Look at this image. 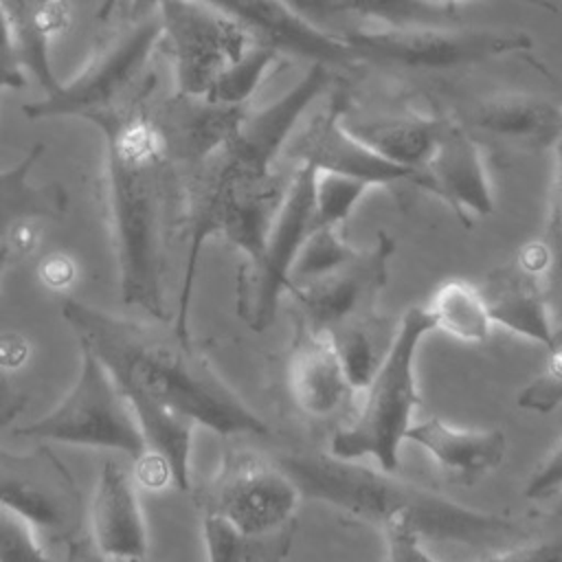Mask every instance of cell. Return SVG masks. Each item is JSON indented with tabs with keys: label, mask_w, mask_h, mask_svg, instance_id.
I'll list each match as a JSON object with an SVG mask.
<instances>
[{
	"label": "cell",
	"mask_w": 562,
	"mask_h": 562,
	"mask_svg": "<svg viewBox=\"0 0 562 562\" xmlns=\"http://www.w3.org/2000/svg\"><path fill=\"white\" fill-rule=\"evenodd\" d=\"M277 463L288 472L303 498L325 503L380 531L404 522L424 542H450L496 553L533 538L525 522L465 507L443 494L404 481L395 472L360 465V461L338 459L329 452H301L279 457Z\"/></svg>",
	"instance_id": "3"
},
{
	"label": "cell",
	"mask_w": 562,
	"mask_h": 562,
	"mask_svg": "<svg viewBox=\"0 0 562 562\" xmlns=\"http://www.w3.org/2000/svg\"><path fill=\"white\" fill-rule=\"evenodd\" d=\"M88 538L110 562L145 560L147 529L138 501V483L134 472L119 459H105L101 463L88 503Z\"/></svg>",
	"instance_id": "17"
},
{
	"label": "cell",
	"mask_w": 562,
	"mask_h": 562,
	"mask_svg": "<svg viewBox=\"0 0 562 562\" xmlns=\"http://www.w3.org/2000/svg\"><path fill=\"white\" fill-rule=\"evenodd\" d=\"M371 189L369 182L329 173V171H316L314 180V217L316 226H336L345 224L360 202V198Z\"/></svg>",
	"instance_id": "33"
},
{
	"label": "cell",
	"mask_w": 562,
	"mask_h": 562,
	"mask_svg": "<svg viewBox=\"0 0 562 562\" xmlns=\"http://www.w3.org/2000/svg\"><path fill=\"white\" fill-rule=\"evenodd\" d=\"M397 323L400 321H391L378 312H371L325 334L331 340L342 362L345 375L356 393L364 391V386L384 362L397 334Z\"/></svg>",
	"instance_id": "26"
},
{
	"label": "cell",
	"mask_w": 562,
	"mask_h": 562,
	"mask_svg": "<svg viewBox=\"0 0 562 562\" xmlns=\"http://www.w3.org/2000/svg\"><path fill=\"white\" fill-rule=\"evenodd\" d=\"M555 156H558V167H555L553 191H551V213H555L562 222V145H555Z\"/></svg>",
	"instance_id": "46"
},
{
	"label": "cell",
	"mask_w": 562,
	"mask_h": 562,
	"mask_svg": "<svg viewBox=\"0 0 562 562\" xmlns=\"http://www.w3.org/2000/svg\"><path fill=\"white\" fill-rule=\"evenodd\" d=\"M18 42V50L26 70L35 75L46 92L59 81L53 75L50 44L66 35L75 22L72 7L66 0H0Z\"/></svg>",
	"instance_id": "24"
},
{
	"label": "cell",
	"mask_w": 562,
	"mask_h": 562,
	"mask_svg": "<svg viewBox=\"0 0 562 562\" xmlns=\"http://www.w3.org/2000/svg\"><path fill=\"white\" fill-rule=\"evenodd\" d=\"M0 503L66 544L88 525V503L72 470L46 443L31 452L0 448Z\"/></svg>",
	"instance_id": "10"
},
{
	"label": "cell",
	"mask_w": 562,
	"mask_h": 562,
	"mask_svg": "<svg viewBox=\"0 0 562 562\" xmlns=\"http://www.w3.org/2000/svg\"><path fill=\"white\" fill-rule=\"evenodd\" d=\"M0 562H57L40 542V531L0 503Z\"/></svg>",
	"instance_id": "35"
},
{
	"label": "cell",
	"mask_w": 562,
	"mask_h": 562,
	"mask_svg": "<svg viewBox=\"0 0 562 562\" xmlns=\"http://www.w3.org/2000/svg\"><path fill=\"white\" fill-rule=\"evenodd\" d=\"M465 121L476 130L531 149L555 147L562 138V108L544 97L525 92L476 99L470 103Z\"/></svg>",
	"instance_id": "23"
},
{
	"label": "cell",
	"mask_w": 562,
	"mask_h": 562,
	"mask_svg": "<svg viewBox=\"0 0 562 562\" xmlns=\"http://www.w3.org/2000/svg\"><path fill=\"white\" fill-rule=\"evenodd\" d=\"M439 121L435 116L406 112L400 116L345 121V127L389 162L424 169L437 143Z\"/></svg>",
	"instance_id": "25"
},
{
	"label": "cell",
	"mask_w": 562,
	"mask_h": 562,
	"mask_svg": "<svg viewBox=\"0 0 562 562\" xmlns=\"http://www.w3.org/2000/svg\"><path fill=\"white\" fill-rule=\"evenodd\" d=\"M331 68L312 64L310 70L277 101L250 112L246 110L237 132L224 143L228 154L248 171H272L274 158L283 151L307 105L329 86Z\"/></svg>",
	"instance_id": "19"
},
{
	"label": "cell",
	"mask_w": 562,
	"mask_h": 562,
	"mask_svg": "<svg viewBox=\"0 0 562 562\" xmlns=\"http://www.w3.org/2000/svg\"><path fill=\"white\" fill-rule=\"evenodd\" d=\"M430 331L435 323L426 305L402 314L384 362L364 386L356 417L334 432L329 454L347 461L373 459L380 470L397 472L400 448L419 406L417 351Z\"/></svg>",
	"instance_id": "4"
},
{
	"label": "cell",
	"mask_w": 562,
	"mask_h": 562,
	"mask_svg": "<svg viewBox=\"0 0 562 562\" xmlns=\"http://www.w3.org/2000/svg\"><path fill=\"white\" fill-rule=\"evenodd\" d=\"M237 22L252 42L312 64L351 70L360 64L353 50L334 33L301 20L281 0H202Z\"/></svg>",
	"instance_id": "14"
},
{
	"label": "cell",
	"mask_w": 562,
	"mask_h": 562,
	"mask_svg": "<svg viewBox=\"0 0 562 562\" xmlns=\"http://www.w3.org/2000/svg\"><path fill=\"white\" fill-rule=\"evenodd\" d=\"M61 316L79 347L101 360L119 389L138 391L220 437L270 432L268 424L215 373L191 340L178 338L173 327L165 331L70 296L61 303Z\"/></svg>",
	"instance_id": "2"
},
{
	"label": "cell",
	"mask_w": 562,
	"mask_h": 562,
	"mask_svg": "<svg viewBox=\"0 0 562 562\" xmlns=\"http://www.w3.org/2000/svg\"><path fill=\"white\" fill-rule=\"evenodd\" d=\"M15 437L114 450L132 461L143 454L140 430L127 400L101 360L83 347L72 389L53 411L15 428Z\"/></svg>",
	"instance_id": "6"
},
{
	"label": "cell",
	"mask_w": 562,
	"mask_h": 562,
	"mask_svg": "<svg viewBox=\"0 0 562 562\" xmlns=\"http://www.w3.org/2000/svg\"><path fill=\"white\" fill-rule=\"evenodd\" d=\"M393 252L395 241L380 231L375 244L358 250L347 263L323 277L294 283L288 294L301 314V327L314 334H329L349 321L375 312Z\"/></svg>",
	"instance_id": "12"
},
{
	"label": "cell",
	"mask_w": 562,
	"mask_h": 562,
	"mask_svg": "<svg viewBox=\"0 0 562 562\" xmlns=\"http://www.w3.org/2000/svg\"><path fill=\"white\" fill-rule=\"evenodd\" d=\"M292 547V529L285 527L277 533L255 538V544L246 558V562H283Z\"/></svg>",
	"instance_id": "42"
},
{
	"label": "cell",
	"mask_w": 562,
	"mask_h": 562,
	"mask_svg": "<svg viewBox=\"0 0 562 562\" xmlns=\"http://www.w3.org/2000/svg\"><path fill=\"white\" fill-rule=\"evenodd\" d=\"M202 538L206 562H246L255 538L244 536L220 516L202 514Z\"/></svg>",
	"instance_id": "36"
},
{
	"label": "cell",
	"mask_w": 562,
	"mask_h": 562,
	"mask_svg": "<svg viewBox=\"0 0 562 562\" xmlns=\"http://www.w3.org/2000/svg\"><path fill=\"white\" fill-rule=\"evenodd\" d=\"M345 94L336 92L323 112L290 134L283 145L285 158L296 165H312L316 171L351 176L371 187L408 182L426 189L424 169L389 162L345 127Z\"/></svg>",
	"instance_id": "13"
},
{
	"label": "cell",
	"mask_w": 562,
	"mask_h": 562,
	"mask_svg": "<svg viewBox=\"0 0 562 562\" xmlns=\"http://www.w3.org/2000/svg\"><path fill=\"white\" fill-rule=\"evenodd\" d=\"M424 173L426 191L441 198L463 224H470V215L485 217L494 211L483 151L463 123L439 121L435 151Z\"/></svg>",
	"instance_id": "18"
},
{
	"label": "cell",
	"mask_w": 562,
	"mask_h": 562,
	"mask_svg": "<svg viewBox=\"0 0 562 562\" xmlns=\"http://www.w3.org/2000/svg\"><path fill=\"white\" fill-rule=\"evenodd\" d=\"M314 180L312 165H296L261 255L237 272V314L255 331H263L274 321L279 301L292 288L294 259L316 226Z\"/></svg>",
	"instance_id": "9"
},
{
	"label": "cell",
	"mask_w": 562,
	"mask_h": 562,
	"mask_svg": "<svg viewBox=\"0 0 562 562\" xmlns=\"http://www.w3.org/2000/svg\"><path fill=\"white\" fill-rule=\"evenodd\" d=\"M26 86V68L22 64L11 20L0 2V90H20Z\"/></svg>",
	"instance_id": "39"
},
{
	"label": "cell",
	"mask_w": 562,
	"mask_h": 562,
	"mask_svg": "<svg viewBox=\"0 0 562 562\" xmlns=\"http://www.w3.org/2000/svg\"><path fill=\"white\" fill-rule=\"evenodd\" d=\"M558 145H562V138H560V140H558Z\"/></svg>",
	"instance_id": "50"
},
{
	"label": "cell",
	"mask_w": 562,
	"mask_h": 562,
	"mask_svg": "<svg viewBox=\"0 0 562 562\" xmlns=\"http://www.w3.org/2000/svg\"><path fill=\"white\" fill-rule=\"evenodd\" d=\"M435 329L470 345H481L490 338L492 318L479 285L465 279H446L439 283L426 305Z\"/></svg>",
	"instance_id": "27"
},
{
	"label": "cell",
	"mask_w": 562,
	"mask_h": 562,
	"mask_svg": "<svg viewBox=\"0 0 562 562\" xmlns=\"http://www.w3.org/2000/svg\"><path fill=\"white\" fill-rule=\"evenodd\" d=\"M285 7H290L301 20L310 22L316 29H323L327 33H334L331 24L342 18V9L338 0H281ZM336 35V33H334Z\"/></svg>",
	"instance_id": "41"
},
{
	"label": "cell",
	"mask_w": 562,
	"mask_h": 562,
	"mask_svg": "<svg viewBox=\"0 0 562 562\" xmlns=\"http://www.w3.org/2000/svg\"><path fill=\"white\" fill-rule=\"evenodd\" d=\"M386 542L384 562H439L435 560L424 540L404 522L382 529ZM483 562H562V540H527L514 549L485 558Z\"/></svg>",
	"instance_id": "30"
},
{
	"label": "cell",
	"mask_w": 562,
	"mask_h": 562,
	"mask_svg": "<svg viewBox=\"0 0 562 562\" xmlns=\"http://www.w3.org/2000/svg\"><path fill=\"white\" fill-rule=\"evenodd\" d=\"M40 274L50 288H64L75 281L77 268L75 261L64 252H53L40 263Z\"/></svg>",
	"instance_id": "43"
},
{
	"label": "cell",
	"mask_w": 562,
	"mask_h": 562,
	"mask_svg": "<svg viewBox=\"0 0 562 562\" xmlns=\"http://www.w3.org/2000/svg\"><path fill=\"white\" fill-rule=\"evenodd\" d=\"M143 2H147V4H149V9H154V7H156V2H158V0H143Z\"/></svg>",
	"instance_id": "48"
},
{
	"label": "cell",
	"mask_w": 562,
	"mask_h": 562,
	"mask_svg": "<svg viewBox=\"0 0 562 562\" xmlns=\"http://www.w3.org/2000/svg\"><path fill=\"white\" fill-rule=\"evenodd\" d=\"M154 9L180 94L204 97L215 77L252 44L237 22L202 0H158Z\"/></svg>",
	"instance_id": "11"
},
{
	"label": "cell",
	"mask_w": 562,
	"mask_h": 562,
	"mask_svg": "<svg viewBox=\"0 0 562 562\" xmlns=\"http://www.w3.org/2000/svg\"><path fill=\"white\" fill-rule=\"evenodd\" d=\"M562 490V441L560 446L540 463L525 487L527 498H544Z\"/></svg>",
	"instance_id": "40"
},
{
	"label": "cell",
	"mask_w": 562,
	"mask_h": 562,
	"mask_svg": "<svg viewBox=\"0 0 562 562\" xmlns=\"http://www.w3.org/2000/svg\"><path fill=\"white\" fill-rule=\"evenodd\" d=\"M345 15L380 26H457L461 13L457 4L428 0H338Z\"/></svg>",
	"instance_id": "29"
},
{
	"label": "cell",
	"mask_w": 562,
	"mask_h": 562,
	"mask_svg": "<svg viewBox=\"0 0 562 562\" xmlns=\"http://www.w3.org/2000/svg\"><path fill=\"white\" fill-rule=\"evenodd\" d=\"M44 145H33L20 162L0 171V226L22 217L53 220L64 213V193L31 182V171L42 158Z\"/></svg>",
	"instance_id": "28"
},
{
	"label": "cell",
	"mask_w": 562,
	"mask_h": 562,
	"mask_svg": "<svg viewBox=\"0 0 562 562\" xmlns=\"http://www.w3.org/2000/svg\"><path fill=\"white\" fill-rule=\"evenodd\" d=\"M547 351L549 356L542 371L518 395L520 408L540 415L562 406V327L553 329V340Z\"/></svg>",
	"instance_id": "34"
},
{
	"label": "cell",
	"mask_w": 562,
	"mask_h": 562,
	"mask_svg": "<svg viewBox=\"0 0 562 562\" xmlns=\"http://www.w3.org/2000/svg\"><path fill=\"white\" fill-rule=\"evenodd\" d=\"M406 441L424 448L439 470L461 485H474L498 470L507 457V437L498 428H454L441 417L411 424Z\"/></svg>",
	"instance_id": "22"
},
{
	"label": "cell",
	"mask_w": 562,
	"mask_h": 562,
	"mask_svg": "<svg viewBox=\"0 0 562 562\" xmlns=\"http://www.w3.org/2000/svg\"><path fill=\"white\" fill-rule=\"evenodd\" d=\"M547 263L544 239L525 244L512 261L492 270L479 285L492 325L540 342L553 340V325L542 292V270Z\"/></svg>",
	"instance_id": "15"
},
{
	"label": "cell",
	"mask_w": 562,
	"mask_h": 562,
	"mask_svg": "<svg viewBox=\"0 0 562 562\" xmlns=\"http://www.w3.org/2000/svg\"><path fill=\"white\" fill-rule=\"evenodd\" d=\"M195 498L202 514L224 518L248 538H261L290 527L303 496L277 461L228 450Z\"/></svg>",
	"instance_id": "8"
},
{
	"label": "cell",
	"mask_w": 562,
	"mask_h": 562,
	"mask_svg": "<svg viewBox=\"0 0 562 562\" xmlns=\"http://www.w3.org/2000/svg\"><path fill=\"white\" fill-rule=\"evenodd\" d=\"M288 391L294 404L316 419L349 411L356 397L331 340L303 327L288 358Z\"/></svg>",
	"instance_id": "21"
},
{
	"label": "cell",
	"mask_w": 562,
	"mask_h": 562,
	"mask_svg": "<svg viewBox=\"0 0 562 562\" xmlns=\"http://www.w3.org/2000/svg\"><path fill=\"white\" fill-rule=\"evenodd\" d=\"M338 37L362 61H378L408 70H452L474 66L533 46L522 31H487L457 26H380L358 24Z\"/></svg>",
	"instance_id": "5"
},
{
	"label": "cell",
	"mask_w": 562,
	"mask_h": 562,
	"mask_svg": "<svg viewBox=\"0 0 562 562\" xmlns=\"http://www.w3.org/2000/svg\"><path fill=\"white\" fill-rule=\"evenodd\" d=\"M428 2H439V4H457L459 0H428ZM507 2H522V4H529V7H540V9H547L551 13H558V4L551 2V0H507Z\"/></svg>",
	"instance_id": "47"
},
{
	"label": "cell",
	"mask_w": 562,
	"mask_h": 562,
	"mask_svg": "<svg viewBox=\"0 0 562 562\" xmlns=\"http://www.w3.org/2000/svg\"><path fill=\"white\" fill-rule=\"evenodd\" d=\"M26 397L13 386L9 375L0 369V428L11 424L24 408Z\"/></svg>",
	"instance_id": "44"
},
{
	"label": "cell",
	"mask_w": 562,
	"mask_h": 562,
	"mask_svg": "<svg viewBox=\"0 0 562 562\" xmlns=\"http://www.w3.org/2000/svg\"><path fill=\"white\" fill-rule=\"evenodd\" d=\"M547 263L542 270V292L553 329L562 327V222L549 211V226L544 235Z\"/></svg>",
	"instance_id": "37"
},
{
	"label": "cell",
	"mask_w": 562,
	"mask_h": 562,
	"mask_svg": "<svg viewBox=\"0 0 562 562\" xmlns=\"http://www.w3.org/2000/svg\"><path fill=\"white\" fill-rule=\"evenodd\" d=\"M66 562H110L105 555L99 553V549L90 542V538H77L68 542V560Z\"/></svg>",
	"instance_id": "45"
},
{
	"label": "cell",
	"mask_w": 562,
	"mask_h": 562,
	"mask_svg": "<svg viewBox=\"0 0 562 562\" xmlns=\"http://www.w3.org/2000/svg\"><path fill=\"white\" fill-rule=\"evenodd\" d=\"M356 252L358 250L351 248L340 237V228L314 226L294 259L290 281L294 285V283H303V281L323 277V274L336 270L338 266L347 263Z\"/></svg>",
	"instance_id": "32"
},
{
	"label": "cell",
	"mask_w": 562,
	"mask_h": 562,
	"mask_svg": "<svg viewBox=\"0 0 562 562\" xmlns=\"http://www.w3.org/2000/svg\"><path fill=\"white\" fill-rule=\"evenodd\" d=\"M160 18L156 9L140 13L119 29L92 55L88 66L68 83H59L44 99L26 103V119L94 116L123 101L140 81L154 48L160 44Z\"/></svg>",
	"instance_id": "7"
},
{
	"label": "cell",
	"mask_w": 562,
	"mask_h": 562,
	"mask_svg": "<svg viewBox=\"0 0 562 562\" xmlns=\"http://www.w3.org/2000/svg\"><path fill=\"white\" fill-rule=\"evenodd\" d=\"M42 239V220L22 217L7 226H0V281L4 272L33 255Z\"/></svg>",
	"instance_id": "38"
},
{
	"label": "cell",
	"mask_w": 562,
	"mask_h": 562,
	"mask_svg": "<svg viewBox=\"0 0 562 562\" xmlns=\"http://www.w3.org/2000/svg\"><path fill=\"white\" fill-rule=\"evenodd\" d=\"M119 391L127 400L143 439V454L134 461L138 487L191 490V446L198 424L138 391Z\"/></svg>",
	"instance_id": "16"
},
{
	"label": "cell",
	"mask_w": 562,
	"mask_h": 562,
	"mask_svg": "<svg viewBox=\"0 0 562 562\" xmlns=\"http://www.w3.org/2000/svg\"><path fill=\"white\" fill-rule=\"evenodd\" d=\"M279 53L266 44L252 42L235 61H231L204 94L213 103L248 108L266 72L277 64Z\"/></svg>",
	"instance_id": "31"
},
{
	"label": "cell",
	"mask_w": 562,
	"mask_h": 562,
	"mask_svg": "<svg viewBox=\"0 0 562 562\" xmlns=\"http://www.w3.org/2000/svg\"><path fill=\"white\" fill-rule=\"evenodd\" d=\"M151 83L90 116L105 136V209L121 301L167 321V252L182 226V169L171 160L154 116Z\"/></svg>",
	"instance_id": "1"
},
{
	"label": "cell",
	"mask_w": 562,
	"mask_h": 562,
	"mask_svg": "<svg viewBox=\"0 0 562 562\" xmlns=\"http://www.w3.org/2000/svg\"><path fill=\"white\" fill-rule=\"evenodd\" d=\"M112 562H123V560H112Z\"/></svg>",
	"instance_id": "49"
},
{
	"label": "cell",
	"mask_w": 562,
	"mask_h": 562,
	"mask_svg": "<svg viewBox=\"0 0 562 562\" xmlns=\"http://www.w3.org/2000/svg\"><path fill=\"white\" fill-rule=\"evenodd\" d=\"M246 110L176 90L167 97H154V116L165 147L182 171L220 149L237 132Z\"/></svg>",
	"instance_id": "20"
}]
</instances>
